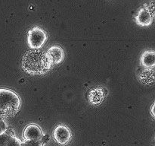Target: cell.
Returning a JSON list of instances; mask_svg holds the SVG:
<instances>
[{"instance_id": "obj_11", "label": "cell", "mask_w": 155, "mask_h": 146, "mask_svg": "<svg viewBox=\"0 0 155 146\" xmlns=\"http://www.w3.org/2000/svg\"><path fill=\"white\" fill-rule=\"evenodd\" d=\"M11 136L12 135L8 133H5V132H3L2 134H1L0 135V146L7 145V143Z\"/></svg>"}, {"instance_id": "obj_13", "label": "cell", "mask_w": 155, "mask_h": 146, "mask_svg": "<svg viewBox=\"0 0 155 146\" xmlns=\"http://www.w3.org/2000/svg\"><path fill=\"white\" fill-rule=\"evenodd\" d=\"M154 104L152 105V106H151V114H152L153 117H154Z\"/></svg>"}, {"instance_id": "obj_12", "label": "cell", "mask_w": 155, "mask_h": 146, "mask_svg": "<svg viewBox=\"0 0 155 146\" xmlns=\"http://www.w3.org/2000/svg\"><path fill=\"white\" fill-rule=\"evenodd\" d=\"M21 146H42L41 141H33V140H27L24 141L21 144Z\"/></svg>"}, {"instance_id": "obj_5", "label": "cell", "mask_w": 155, "mask_h": 146, "mask_svg": "<svg viewBox=\"0 0 155 146\" xmlns=\"http://www.w3.org/2000/svg\"><path fill=\"white\" fill-rule=\"evenodd\" d=\"M42 136L43 134L41 129L35 124L28 125L24 131V137L26 141L27 140L41 141Z\"/></svg>"}, {"instance_id": "obj_2", "label": "cell", "mask_w": 155, "mask_h": 146, "mask_svg": "<svg viewBox=\"0 0 155 146\" xmlns=\"http://www.w3.org/2000/svg\"><path fill=\"white\" fill-rule=\"evenodd\" d=\"M21 100L12 90L0 88V117L13 116L19 110Z\"/></svg>"}, {"instance_id": "obj_14", "label": "cell", "mask_w": 155, "mask_h": 146, "mask_svg": "<svg viewBox=\"0 0 155 146\" xmlns=\"http://www.w3.org/2000/svg\"><path fill=\"white\" fill-rule=\"evenodd\" d=\"M3 132H4V130H3V128H2V126L1 125H0V135H1V134H2Z\"/></svg>"}, {"instance_id": "obj_8", "label": "cell", "mask_w": 155, "mask_h": 146, "mask_svg": "<svg viewBox=\"0 0 155 146\" xmlns=\"http://www.w3.org/2000/svg\"><path fill=\"white\" fill-rule=\"evenodd\" d=\"M141 63L146 68H153L155 65V53L153 50L145 51L141 57Z\"/></svg>"}, {"instance_id": "obj_4", "label": "cell", "mask_w": 155, "mask_h": 146, "mask_svg": "<svg viewBox=\"0 0 155 146\" xmlns=\"http://www.w3.org/2000/svg\"><path fill=\"white\" fill-rule=\"evenodd\" d=\"M53 135L56 141L61 144H67L71 140V136H72L70 129L67 126H62V125L58 126L54 129Z\"/></svg>"}, {"instance_id": "obj_10", "label": "cell", "mask_w": 155, "mask_h": 146, "mask_svg": "<svg viewBox=\"0 0 155 146\" xmlns=\"http://www.w3.org/2000/svg\"><path fill=\"white\" fill-rule=\"evenodd\" d=\"M21 144H22V142H21V141L19 138L12 135L10 138H9L6 146H21Z\"/></svg>"}, {"instance_id": "obj_6", "label": "cell", "mask_w": 155, "mask_h": 146, "mask_svg": "<svg viewBox=\"0 0 155 146\" xmlns=\"http://www.w3.org/2000/svg\"><path fill=\"white\" fill-rule=\"evenodd\" d=\"M45 54L51 64H59L64 59V52L63 49L58 46L51 47Z\"/></svg>"}, {"instance_id": "obj_9", "label": "cell", "mask_w": 155, "mask_h": 146, "mask_svg": "<svg viewBox=\"0 0 155 146\" xmlns=\"http://www.w3.org/2000/svg\"><path fill=\"white\" fill-rule=\"evenodd\" d=\"M104 98V94L101 88L92 90L89 94V101L93 104H99Z\"/></svg>"}, {"instance_id": "obj_3", "label": "cell", "mask_w": 155, "mask_h": 146, "mask_svg": "<svg viewBox=\"0 0 155 146\" xmlns=\"http://www.w3.org/2000/svg\"><path fill=\"white\" fill-rule=\"evenodd\" d=\"M47 33L39 27H35L29 30L27 35V43L29 47L33 50H39L46 42Z\"/></svg>"}, {"instance_id": "obj_1", "label": "cell", "mask_w": 155, "mask_h": 146, "mask_svg": "<svg viewBox=\"0 0 155 146\" xmlns=\"http://www.w3.org/2000/svg\"><path fill=\"white\" fill-rule=\"evenodd\" d=\"M22 68L33 75H41L48 72L51 63L45 53L39 50L27 51L22 58Z\"/></svg>"}, {"instance_id": "obj_7", "label": "cell", "mask_w": 155, "mask_h": 146, "mask_svg": "<svg viewBox=\"0 0 155 146\" xmlns=\"http://www.w3.org/2000/svg\"><path fill=\"white\" fill-rule=\"evenodd\" d=\"M153 17L147 9H142L136 16V22L140 26H148L152 22Z\"/></svg>"}]
</instances>
